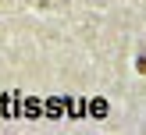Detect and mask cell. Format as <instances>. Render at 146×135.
<instances>
[{
  "instance_id": "cell-3",
  "label": "cell",
  "mask_w": 146,
  "mask_h": 135,
  "mask_svg": "<svg viewBox=\"0 0 146 135\" xmlns=\"http://www.w3.org/2000/svg\"><path fill=\"white\" fill-rule=\"evenodd\" d=\"M21 114H25V117H39V99H25Z\"/></svg>"
},
{
  "instance_id": "cell-2",
  "label": "cell",
  "mask_w": 146,
  "mask_h": 135,
  "mask_svg": "<svg viewBox=\"0 0 146 135\" xmlns=\"http://www.w3.org/2000/svg\"><path fill=\"white\" fill-rule=\"evenodd\" d=\"M89 110H93V117H107V110H111V107H107V99H93Z\"/></svg>"
},
{
  "instance_id": "cell-1",
  "label": "cell",
  "mask_w": 146,
  "mask_h": 135,
  "mask_svg": "<svg viewBox=\"0 0 146 135\" xmlns=\"http://www.w3.org/2000/svg\"><path fill=\"white\" fill-rule=\"evenodd\" d=\"M68 110V99H46V117H61Z\"/></svg>"
},
{
  "instance_id": "cell-4",
  "label": "cell",
  "mask_w": 146,
  "mask_h": 135,
  "mask_svg": "<svg viewBox=\"0 0 146 135\" xmlns=\"http://www.w3.org/2000/svg\"><path fill=\"white\" fill-rule=\"evenodd\" d=\"M139 71H146V53H143V57H139Z\"/></svg>"
}]
</instances>
